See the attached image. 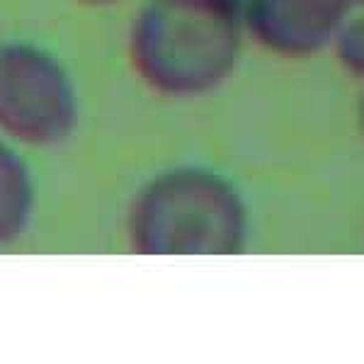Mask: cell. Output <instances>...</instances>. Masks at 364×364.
Wrapping results in <instances>:
<instances>
[{
    "label": "cell",
    "instance_id": "obj_4",
    "mask_svg": "<svg viewBox=\"0 0 364 364\" xmlns=\"http://www.w3.org/2000/svg\"><path fill=\"white\" fill-rule=\"evenodd\" d=\"M360 0H245L252 39L282 58H306L326 49Z\"/></svg>",
    "mask_w": 364,
    "mask_h": 364
},
{
    "label": "cell",
    "instance_id": "obj_5",
    "mask_svg": "<svg viewBox=\"0 0 364 364\" xmlns=\"http://www.w3.org/2000/svg\"><path fill=\"white\" fill-rule=\"evenodd\" d=\"M34 211V182L20 156L0 139V248L22 236Z\"/></svg>",
    "mask_w": 364,
    "mask_h": 364
},
{
    "label": "cell",
    "instance_id": "obj_2",
    "mask_svg": "<svg viewBox=\"0 0 364 364\" xmlns=\"http://www.w3.org/2000/svg\"><path fill=\"white\" fill-rule=\"evenodd\" d=\"M129 240L141 255H233L248 240V209L214 170L173 168L141 187Z\"/></svg>",
    "mask_w": 364,
    "mask_h": 364
},
{
    "label": "cell",
    "instance_id": "obj_3",
    "mask_svg": "<svg viewBox=\"0 0 364 364\" xmlns=\"http://www.w3.org/2000/svg\"><path fill=\"white\" fill-rule=\"evenodd\" d=\"M78 127V97L56 56L0 44V132L27 146H58Z\"/></svg>",
    "mask_w": 364,
    "mask_h": 364
},
{
    "label": "cell",
    "instance_id": "obj_8",
    "mask_svg": "<svg viewBox=\"0 0 364 364\" xmlns=\"http://www.w3.org/2000/svg\"><path fill=\"white\" fill-rule=\"evenodd\" d=\"M80 3H87V5H112L117 0H80Z\"/></svg>",
    "mask_w": 364,
    "mask_h": 364
},
{
    "label": "cell",
    "instance_id": "obj_7",
    "mask_svg": "<svg viewBox=\"0 0 364 364\" xmlns=\"http://www.w3.org/2000/svg\"><path fill=\"white\" fill-rule=\"evenodd\" d=\"M221 3H226V5H231V8L240 10V15H243V3H245V0H221Z\"/></svg>",
    "mask_w": 364,
    "mask_h": 364
},
{
    "label": "cell",
    "instance_id": "obj_6",
    "mask_svg": "<svg viewBox=\"0 0 364 364\" xmlns=\"http://www.w3.org/2000/svg\"><path fill=\"white\" fill-rule=\"evenodd\" d=\"M338 51V58L343 63V68L350 75L360 78L362 75V63H364V42H362V20L357 15H350L348 20L340 25V29L333 37Z\"/></svg>",
    "mask_w": 364,
    "mask_h": 364
},
{
    "label": "cell",
    "instance_id": "obj_1",
    "mask_svg": "<svg viewBox=\"0 0 364 364\" xmlns=\"http://www.w3.org/2000/svg\"><path fill=\"white\" fill-rule=\"evenodd\" d=\"M240 10L221 0H149L129 34L132 66L166 97H199L233 73Z\"/></svg>",
    "mask_w": 364,
    "mask_h": 364
}]
</instances>
